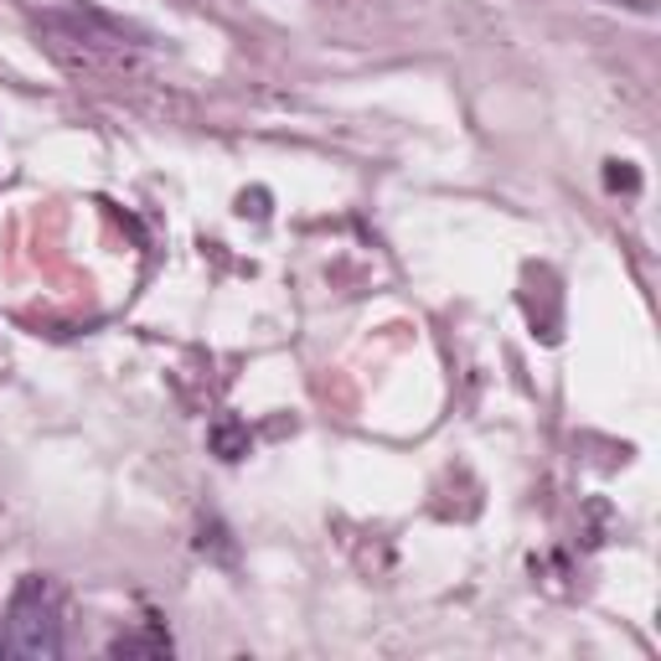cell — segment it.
Instances as JSON below:
<instances>
[{
	"label": "cell",
	"instance_id": "1",
	"mask_svg": "<svg viewBox=\"0 0 661 661\" xmlns=\"http://www.w3.org/2000/svg\"><path fill=\"white\" fill-rule=\"evenodd\" d=\"M5 651H16L26 661H52L63 651V610H57L52 579L26 574L16 584L11 610H5Z\"/></svg>",
	"mask_w": 661,
	"mask_h": 661
},
{
	"label": "cell",
	"instance_id": "2",
	"mask_svg": "<svg viewBox=\"0 0 661 661\" xmlns=\"http://www.w3.org/2000/svg\"><path fill=\"white\" fill-rule=\"evenodd\" d=\"M212 450H218L222 460H243V455H249V425L222 419V425L212 429Z\"/></svg>",
	"mask_w": 661,
	"mask_h": 661
},
{
	"label": "cell",
	"instance_id": "3",
	"mask_svg": "<svg viewBox=\"0 0 661 661\" xmlns=\"http://www.w3.org/2000/svg\"><path fill=\"white\" fill-rule=\"evenodd\" d=\"M109 651H114V657H166L170 641L161 636V630H155V636H119Z\"/></svg>",
	"mask_w": 661,
	"mask_h": 661
},
{
	"label": "cell",
	"instance_id": "4",
	"mask_svg": "<svg viewBox=\"0 0 661 661\" xmlns=\"http://www.w3.org/2000/svg\"><path fill=\"white\" fill-rule=\"evenodd\" d=\"M605 187L610 191H641V176H636L630 161H610V166H605Z\"/></svg>",
	"mask_w": 661,
	"mask_h": 661
},
{
	"label": "cell",
	"instance_id": "5",
	"mask_svg": "<svg viewBox=\"0 0 661 661\" xmlns=\"http://www.w3.org/2000/svg\"><path fill=\"white\" fill-rule=\"evenodd\" d=\"M264 202H269L264 191H254V197L243 191V202H238V212H243V218H249V212H254V218H264Z\"/></svg>",
	"mask_w": 661,
	"mask_h": 661
}]
</instances>
